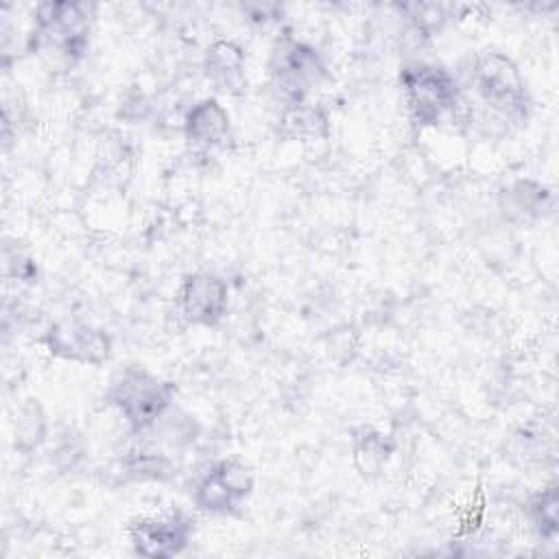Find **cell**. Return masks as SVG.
I'll list each match as a JSON object with an SVG mask.
<instances>
[{
	"label": "cell",
	"mask_w": 559,
	"mask_h": 559,
	"mask_svg": "<svg viewBox=\"0 0 559 559\" xmlns=\"http://www.w3.org/2000/svg\"><path fill=\"white\" fill-rule=\"evenodd\" d=\"M277 135L288 142H317L330 135L328 111L308 100L284 105L277 120Z\"/></svg>",
	"instance_id": "12"
},
{
	"label": "cell",
	"mask_w": 559,
	"mask_h": 559,
	"mask_svg": "<svg viewBox=\"0 0 559 559\" xmlns=\"http://www.w3.org/2000/svg\"><path fill=\"white\" fill-rule=\"evenodd\" d=\"M253 491V472L249 465L225 459L212 465L192 491V502L210 515H231Z\"/></svg>",
	"instance_id": "6"
},
{
	"label": "cell",
	"mask_w": 559,
	"mask_h": 559,
	"mask_svg": "<svg viewBox=\"0 0 559 559\" xmlns=\"http://www.w3.org/2000/svg\"><path fill=\"white\" fill-rule=\"evenodd\" d=\"M227 306V284L210 271L188 273L175 293V308L186 325L214 328L225 317Z\"/></svg>",
	"instance_id": "8"
},
{
	"label": "cell",
	"mask_w": 559,
	"mask_h": 559,
	"mask_svg": "<svg viewBox=\"0 0 559 559\" xmlns=\"http://www.w3.org/2000/svg\"><path fill=\"white\" fill-rule=\"evenodd\" d=\"M90 44V7L81 2H41L35 9L31 46L50 66H74Z\"/></svg>",
	"instance_id": "1"
},
{
	"label": "cell",
	"mask_w": 559,
	"mask_h": 559,
	"mask_svg": "<svg viewBox=\"0 0 559 559\" xmlns=\"http://www.w3.org/2000/svg\"><path fill=\"white\" fill-rule=\"evenodd\" d=\"M203 74L221 92L236 94L245 85V50L231 39H216L203 55Z\"/></svg>",
	"instance_id": "11"
},
{
	"label": "cell",
	"mask_w": 559,
	"mask_h": 559,
	"mask_svg": "<svg viewBox=\"0 0 559 559\" xmlns=\"http://www.w3.org/2000/svg\"><path fill=\"white\" fill-rule=\"evenodd\" d=\"M393 450H395L393 439L376 428L362 426L354 432L352 459H354V467L365 478H378L384 472Z\"/></svg>",
	"instance_id": "14"
},
{
	"label": "cell",
	"mask_w": 559,
	"mask_h": 559,
	"mask_svg": "<svg viewBox=\"0 0 559 559\" xmlns=\"http://www.w3.org/2000/svg\"><path fill=\"white\" fill-rule=\"evenodd\" d=\"M528 518L535 533L544 542H552L559 533V493L557 485H550L535 493L528 502Z\"/></svg>",
	"instance_id": "17"
},
{
	"label": "cell",
	"mask_w": 559,
	"mask_h": 559,
	"mask_svg": "<svg viewBox=\"0 0 559 559\" xmlns=\"http://www.w3.org/2000/svg\"><path fill=\"white\" fill-rule=\"evenodd\" d=\"M411 120L419 127H437L461 105V87L454 74L437 63L411 61L400 72Z\"/></svg>",
	"instance_id": "4"
},
{
	"label": "cell",
	"mask_w": 559,
	"mask_h": 559,
	"mask_svg": "<svg viewBox=\"0 0 559 559\" xmlns=\"http://www.w3.org/2000/svg\"><path fill=\"white\" fill-rule=\"evenodd\" d=\"M124 472L133 480H166L173 474V463L168 454L157 450V443H144L129 452Z\"/></svg>",
	"instance_id": "16"
},
{
	"label": "cell",
	"mask_w": 559,
	"mask_h": 559,
	"mask_svg": "<svg viewBox=\"0 0 559 559\" xmlns=\"http://www.w3.org/2000/svg\"><path fill=\"white\" fill-rule=\"evenodd\" d=\"M408 11V20L415 28V33H421L424 37L432 35L435 31H439L445 22V9L441 4L435 2H415L404 7Z\"/></svg>",
	"instance_id": "18"
},
{
	"label": "cell",
	"mask_w": 559,
	"mask_h": 559,
	"mask_svg": "<svg viewBox=\"0 0 559 559\" xmlns=\"http://www.w3.org/2000/svg\"><path fill=\"white\" fill-rule=\"evenodd\" d=\"M269 70L273 85L286 98V105L306 100V96L328 79V68L319 50L290 35L275 41Z\"/></svg>",
	"instance_id": "5"
},
{
	"label": "cell",
	"mask_w": 559,
	"mask_h": 559,
	"mask_svg": "<svg viewBox=\"0 0 559 559\" xmlns=\"http://www.w3.org/2000/svg\"><path fill=\"white\" fill-rule=\"evenodd\" d=\"M552 205V192L535 179H518L500 194V210L509 221H533Z\"/></svg>",
	"instance_id": "13"
},
{
	"label": "cell",
	"mask_w": 559,
	"mask_h": 559,
	"mask_svg": "<svg viewBox=\"0 0 559 559\" xmlns=\"http://www.w3.org/2000/svg\"><path fill=\"white\" fill-rule=\"evenodd\" d=\"M231 120L216 98H201L183 118V138L192 148L210 151L229 140Z\"/></svg>",
	"instance_id": "10"
},
{
	"label": "cell",
	"mask_w": 559,
	"mask_h": 559,
	"mask_svg": "<svg viewBox=\"0 0 559 559\" xmlns=\"http://www.w3.org/2000/svg\"><path fill=\"white\" fill-rule=\"evenodd\" d=\"M469 83L476 98L504 122H524L531 98L526 81L515 61L500 50H483L469 68Z\"/></svg>",
	"instance_id": "2"
},
{
	"label": "cell",
	"mask_w": 559,
	"mask_h": 559,
	"mask_svg": "<svg viewBox=\"0 0 559 559\" xmlns=\"http://www.w3.org/2000/svg\"><path fill=\"white\" fill-rule=\"evenodd\" d=\"M44 345L57 358L94 367H100L111 356L109 334L79 319H61L52 323L44 334Z\"/></svg>",
	"instance_id": "9"
},
{
	"label": "cell",
	"mask_w": 559,
	"mask_h": 559,
	"mask_svg": "<svg viewBox=\"0 0 559 559\" xmlns=\"http://www.w3.org/2000/svg\"><path fill=\"white\" fill-rule=\"evenodd\" d=\"M133 552L146 559H170L186 550L194 533V518L183 511L135 518L129 528Z\"/></svg>",
	"instance_id": "7"
},
{
	"label": "cell",
	"mask_w": 559,
	"mask_h": 559,
	"mask_svg": "<svg viewBox=\"0 0 559 559\" xmlns=\"http://www.w3.org/2000/svg\"><path fill=\"white\" fill-rule=\"evenodd\" d=\"M48 435V419L46 413L39 404V400L28 397L20 404L13 421V437H15V448L20 452H33L37 450Z\"/></svg>",
	"instance_id": "15"
},
{
	"label": "cell",
	"mask_w": 559,
	"mask_h": 559,
	"mask_svg": "<svg viewBox=\"0 0 559 559\" xmlns=\"http://www.w3.org/2000/svg\"><path fill=\"white\" fill-rule=\"evenodd\" d=\"M175 384L142 365L122 367L109 382L107 400L129 428L140 435L155 426L175 402Z\"/></svg>",
	"instance_id": "3"
}]
</instances>
